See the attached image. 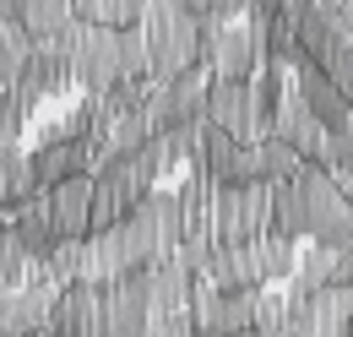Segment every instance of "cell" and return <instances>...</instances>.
Returning a JSON list of instances; mask_svg holds the SVG:
<instances>
[{
    "instance_id": "obj_1",
    "label": "cell",
    "mask_w": 353,
    "mask_h": 337,
    "mask_svg": "<svg viewBox=\"0 0 353 337\" xmlns=\"http://www.w3.org/2000/svg\"><path fill=\"white\" fill-rule=\"evenodd\" d=\"M294 272H299V251L283 234H266V240L239 245V251L218 245L212 261H207V283H218V289H256V294H266L272 283H288Z\"/></svg>"
},
{
    "instance_id": "obj_2",
    "label": "cell",
    "mask_w": 353,
    "mask_h": 337,
    "mask_svg": "<svg viewBox=\"0 0 353 337\" xmlns=\"http://www.w3.org/2000/svg\"><path fill=\"white\" fill-rule=\"evenodd\" d=\"M141 33L152 44V82H174L185 71H201V17L179 0H152Z\"/></svg>"
},
{
    "instance_id": "obj_3",
    "label": "cell",
    "mask_w": 353,
    "mask_h": 337,
    "mask_svg": "<svg viewBox=\"0 0 353 337\" xmlns=\"http://www.w3.org/2000/svg\"><path fill=\"white\" fill-rule=\"evenodd\" d=\"M120 240H125V256H131V272H147V267L169 261V256L185 245L179 191H152V196L120 223Z\"/></svg>"
},
{
    "instance_id": "obj_4",
    "label": "cell",
    "mask_w": 353,
    "mask_h": 337,
    "mask_svg": "<svg viewBox=\"0 0 353 337\" xmlns=\"http://www.w3.org/2000/svg\"><path fill=\"white\" fill-rule=\"evenodd\" d=\"M299 196H305V212H310V240L321 251H353V191L337 185V174L321 164H305L294 174Z\"/></svg>"
},
{
    "instance_id": "obj_5",
    "label": "cell",
    "mask_w": 353,
    "mask_h": 337,
    "mask_svg": "<svg viewBox=\"0 0 353 337\" xmlns=\"http://www.w3.org/2000/svg\"><path fill=\"white\" fill-rule=\"evenodd\" d=\"M152 196V168L141 158H114L92 174V234H109Z\"/></svg>"
},
{
    "instance_id": "obj_6",
    "label": "cell",
    "mask_w": 353,
    "mask_h": 337,
    "mask_svg": "<svg viewBox=\"0 0 353 337\" xmlns=\"http://www.w3.org/2000/svg\"><path fill=\"white\" fill-rule=\"evenodd\" d=\"M272 234V185H223L218 196V245L239 251V245H256Z\"/></svg>"
},
{
    "instance_id": "obj_7",
    "label": "cell",
    "mask_w": 353,
    "mask_h": 337,
    "mask_svg": "<svg viewBox=\"0 0 353 337\" xmlns=\"http://www.w3.org/2000/svg\"><path fill=\"white\" fill-rule=\"evenodd\" d=\"M218 174L212 168H190L185 174V185H179V212H185V251H196L201 261V272H207V261L218 251Z\"/></svg>"
},
{
    "instance_id": "obj_8",
    "label": "cell",
    "mask_w": 353,
    "mask_h": 337,
    "mask_svg": "<svg viewBox=\"0 0 353 337\" xmlns=\"http://www.w3.org/2000/svg\"><path fill=\"white\" fill-rule=\"evenodd\" d=\"M256 305H261L256 289H218V283H207L185 316H190L196 337H245V332H256Z\"/></svg>"
},
{
    "instance_id": "obj_9",
    "label": "cell",
    "mask_w": 353,
    "mask_h": 337,
    "mask_svg": "<svg viewBox=\"0 0 353 337\" xmlns=\"http://www.w3.org/2000/svg\"><path fill=\"white\" fill-rule=\"evenodd\" d=\"M147 327H152L147 272H125L120 283H103V299H98V332H92V337H147Z\"/></svg>"
},
{
    "instance_id": "obj_10",
    "label": "cell",
    "mask_w": 353,
    "mask_h": 337,
    "mask_svg": "<svg viewBox=\"0 0 353 337\" xmlns=\"http://www.w3.org/2000/svg\"><path fill=\"white\" fill-rule=\"evenodd\" d=\"M207 289V272H201V261L196 251H185L179 245L169 261H158V267H147V294H152V321H163V316H185L196 294Z\"/></svg>"
},
{
    "instance_id": "obj_11",
    "label": "cell",
    "mask_w": 353,
    "mask_h": 337,
    "mask_svg": "<svg viewBox=\"0 0 353 337\" xmlns=\"http://www.w3.org/2000/svg\"><path fill=\"white\" fill-rule=\"evenodd\" d=\"M353 332V283H332L315 299H294L283 337H348Z\"/></svg>"
},
{
    "instance_id": "obj_12",
    "label": "cell",
    "mask_w": 353,
    "mask_h": 337,
    "mask_svg": "<svg viewBox=\"0 0 353 337\" xmlns=\"http://www.w3.org/2000/svg\"><path fill=\"white\" fill-rule=\"evenodd\" d=\"M207 71H185L174 82H158L152 87V104H147V120L152 131H179V126H196L207 120Z\"/></svg>"
},
{
    "instance_id": "obj_13",
    "label": "cell",
    "mask_w": 353,
    "mask_h": 337,
    "mask_svg": "<svg viewBox=\"0 0 353 337\" xmlns=\"http://www.w3.org/2000/svg\"><path fill=\"white\" fill-rule=\"evenodd\" d=\"M294 93H299L310 109H315V120L332 131V136H348V131H353V104H348V93L332 82L315 60H299V66H294Z\"/></svg>"
},
{
    "instance_id": "obj_14",
    "label": "cell",
    "mask_w": 353,
    "mask_h": 337,
    "mask_svg": "<svg viewBox=\"0 0 353 337\" xmlns=\"http://www.w3.org/2000/svg\"><path fill=\"white\" fill-rule=\"evenodd\" d=\"M125 77V44H120V28H88L82 39V55H77V87L82 93H103Z\"/></svg>"
},
{
    "instance_id": "obj_15",
    "label": "cell",
    "mask_w": 353,
    "mask_h": 337,
    "mask_svg": "<svg viewBox=\"0 0 353 337\" xmlns=\"http://www.w3.org/2000/svg\"><path fill=\"white\" fill-rule=\"evenodd\" d=\"M207 120H218L223 131H234L239 142H261V126H256V87L212 77V87H207Z\"/></svg>"
},
{
    "instance_id": "obj_16",
    "label": "cell",
    "mask_w": 353,
    "mask_h": 337,
    "mask_svg": "<svg viewBox=\"0 0 353 337\" xmlns=\"http://www.w3.org/2000/svg\"><path fill=\"white\" fill-rule=\"evenodd\" d=\"M261 66H266V55H261L256 28L250 22H228L218 49H212V77H223V82H256Z\"/></svg>"
},
{
    "instance_id": "obj_17",
    "label": "cell",
    "mask_w": 353,
    "mask_h": 337,
    "mask_svg": "<svg viewBox=\"0 0 353 337\" xmlns=\"http://www.w3.org/2000/svg\"><path fill=\"white\" fill-rule=\"evenodd\" d=\"M33 174H39V191H60L65 180L92 174V147L82 136H65V142H39L33 147Z\"/></svg>"
},
{
    "instance_id": "obj_18",
    "label": "cell",
    "mask_w": 353,
    "mask_h": 337,
    "mask_svg": "<svg viewBox=\"0 0 353 337\" xmlns=\"http://www.w3.org/2000/svg\"><path fill=\"white\" fill-rule=\"evenodd\" d=\"M294 28H299V44H305V55L315 60V66H326L337 49H348V44H353L348 22H343V11H337V0H321L315 11L294 17Z\"/></svg>"
},
{
    "instance_id": "obj_19",
    "label": "cell",
    "mask_w": 353,
    "mask_h": 337,
    "mask_svg": "<svg viewBox=\"0 0 353 337\" xmlns=\"http://www.w3.org/2000/svg\"><path fill=\"white\" fill-rule=\"evenodd\" d=\"M11 229H17V240H22V251H28V261H33V267H39V261H49V256H54V245H65V240L54 234V196H49V191L28 196V202L17 207V218H11Z\"/></svg>"
},
{
    "instance_id": "obj_20",
    "label": "cell",
    "mask_w": 353,
    "mask_h": 337,
    "mask_svg": "<svg viewBox=\"0 0 353 337\" xmlns=\"http://www.w3.org/2000/svg\"><path fill=\"white\" fill-rule=\"evenodd\" d=\"M98 283H71L54 299V316H49V337H92L98 332Z\"/></svg>"
},
{
    "instance_id": "obj_21",
    "label": "cell",
    "mask_w": 353,
    "mask_h": 337,
    "mask_svg": "<svg viewBox=\"0 0 353 337\" xmlns=\"http://www.w3.org/2000/svg\"><path fill=\"white\" fill-rule=\"evenodd\" d=\"M49 196H54V234H60V240H88L92 234V174L65 180V185L49 191Z\"/></svg>"
},
{
    "instance_id": "obj_22",
    "label": "cell",
    "mask_w": 353,
    "mask_h": 337,
    "mask_svg": "<svg viewBox=\"0 0 353 337\" xmlns=\"http://www.w3.org/2000/svg\"><path fill=\"white\" fill-rule=\"evenodd\" d=\"M131 272V256H125V240H120V229H109V234H88V256H82V283H120Z\"/></svg>"
},
{
    "instance_id": "obj_23",
    "label": "cell",
    "mask_w": 353,
    "mask_h": 337,
    "mask_svg": "<svg viewBox=\"0 0 353 337\" xmlns=\"http://www.w3.org/2000/svg\"><path fill=\"white\" fill-rule=\"evenodd\" d=\"M11 299H17V337L49 332V316H54L60 283H49V278H28V289H17Z\"/></svg>"
},
{
    "instance_id": "obj_24",
    "label": "cell",
    "mask_w": 353,
    "mask_h": 337,
    "mask_svg": "<svg viewBox=\"0 0 353 337\" xmlns=\"http://www.w3.org/2000/svg\"><path fill=\"white\" fill-rule=\"evenodd\" d=\"M28 196H39V174H33V153L11 147V153H0V207H22Z\"/></svg>"
},
{
    "instance_id": "obj_25",
    "label": "cell",
    "mask_w": 353,
    "mask_h": 337,
    "mask_svg": "<svg viewBox=\"0 0 353 337\" xmlns=\"http://www.w3.org/2000/svg\"><path fill=\"white\" fill-rule=\"evenodd\" d=\"M272 234H283V240H305L310 234V212H305V196H299L294 180L272 185Z\"/></svg>"
},
{
    "instance_id": "obj_26",
    "label": "cell",
    "mask_w": 353,
    "mask_h": 337,
    "mask_svg": "<svg viewBox=\"0 0 353 337\" xmlns=\"http://www.w3.org/2000/svg\"><path fill=\"white\" fill-rule=\"evenodd\" d=\"M152 0H77V17L92 28H141Z\"/></svg>"
},
{
    "instance_id": "obj_27",
    "label": "cell",
    "mask_w": 353,
    "mask_h": 337,
    "mask_svg": "<svg viewBox=\"0 0 353 337\" xmlns=\"http://www.w3.org/2000/svg\"><path fill=\"white\" fill-rule=\"evenodd\" d=\"M337 283V251H315L299 256V272L288 278V299H315L321 289H332Z\"/></svg>"
},
{
    "instance_id": "obj_28",
    "label": "cell",
    "mask_w": 353,
    "mask_h": 337,
    "mask_svg": "<svg viewBox=\"0 0 353 337\" xmlns=\"http://www.w3.org/2000/svg\"><path fill=\"white\" fill-rule=\"evenodd\" d=\"M250 87H256V126H261V136H272V131H277V115H283V104H288L283 66H261Z\"/></svg>"
},
{
    "instance_id": "obj_29",
    "label": "cell",
    "mask_w": 353,
    "mask_h": 337,
    "mask_svg": "<svg viewBox=\"0 0 353 337\" xmlns=\"http://www.w3.org/2000/svg\"><path fill=\"white\" fill-rule=\"evenodd\" d=\"M33 33L17 22V28H0V93H11V87L22 82V71H28V60H33Z\"/></svg>"
},
{
    "instance_id": "obj_30",
    "label": "cell",
    "mask_w": 353,
    "mask_h": 337,
    "mask_svg": "<svg viewBox=\"0 0 353 337\" xmlns=\"http://www.w3.org/2000/svg\"><path fill=\"white\" fill-rule=\"evenodd\" d=\"M28 278H33V261H28V251H22L17 229H6V223H0V294L28 289Z\"/></svg>"
},
{
    "instance_id": "obj_31",
    "label": "cell",
    "mask_w": 353,
    "mask_h": 337,
    "mask_svg": "<svg viewBox=\"0 0 353 337\" xmlns=\"http://www.w3.org/2000/svg\"><path fill=\"white\" fill-rule=\"evenodd\" d=\"M65 22H77V0H28V11H22V28H28L33 39L60 33Z\"/></svg>"
},
{
    "instance_id": "obj_32",
    "label": "cell",
    "mask_w": 353,
    "mask_h": 337,
    "mask_svg": "<svg viewBox=\"0 0 353 337\" xmlns=\"http://www.w3.org/2000/svg\"><path fill=\"white\" fill-rule=\"evenodd\" d=\"M299 168H305V153H299V147H288L283 136H261V180L266 185L294 180Z\"/></svg>"
},
{
    "instance_id": "obj_33",
    "label": "cell",
    "mask_w": 353,
    "mask_h": 337,
    "mask_svg": "<svg viewBox=\"0 0 353 337\" xmlns=\"http://www.w3.org/2000/svg\"><path fill=\"white\" fill-rule=\"evenodd\" d=\"M136 158L152 168V180H158V174H169V168L185 164V147H179V136H174V131H158V136H152V142H147V147H141Z\"/></svg>"
},
{
    "instance_id": "obj_34",
    "label": "cell",
    "mask_w": 353,
    "mask_h": 337,
    "mask_svg": "<svg viewBox=\"0 0 353 337\" xmlns=\"http://www.w3.org/2000/svg\"><path fill=\"white\" fill-rule=\"evenodd\" d=\"M288 316H294V299L266 289L261 305H256V337H283L288 332Z\"/></svg>"
},
{
    "instance_id": "obj_35",
    "label": "cell",
    "mask_w": 353,
    "mask_h": 337,
    "mask_svg": "<svg viewBox=\"0 0 353 337\" xmlns=\"http://www.w3.org/2000/svg\"><path fill=\"white\" fill-rule=\"evenodd\" d=\"M256 180H261V142H245L218 174V185H256Z\"/></svg>"
},
{
    "instance_id": "obj_36",
    "label": "cell",
    "mask_w": 353,
    "mask_h": 337,
    "mask_svg": "<svg viewBox=\"0 0 353 337\" xmlns=\"http://www.w3.org/2000/svg\"><path fill=\"white\" fill-rule=\"evenodd\" d=\"M326 168L337 174V185H348V191H353V131H348V136H332V158H326Z\"/></svg>"
},
{
    "instance_id": "obj_37",
    "label": "cell",
    "mask_w": 353,
    "mask_h": 337,
    "mask_svg": "<svg viewBox=\"0 0 353 337\" xmlns=\"http://www.w3.org/2000/svg\"><path fill=\"white\" fill-rule=\"evenodd\" d=\"M22 126H28V120H22V115L11 109V98L0 93V153H11V147H17V136H22Z\"/></svg>"
},
{
    "instance_id": "obj_38",
    "label": "cell",
    "mask_w": 353,
    "mask_h": 337,
    "mask_svg": "<svg viewBox=\"0 0 353 337\" xmlns=\"http://www.w3.org/2000/svg\"><path fill=\"white\" fill-rule=\"evenodd\" d=\"M179 6H185V11H196V17H201V11H218L223 0H179Z\"/></svg>"
},
{
    "instance_id": "obj_39",
    "label": "cell",
    "mask_w": 353,
    "mask_h": 337,
    "mask_svg": "<svg viewBox=\"0 0 353 337\" xmlns=\"http://www.w3.org/2000/svg\"><path fill=\"white\" fill-rule=\"evenodd\" d=\"M245 337H256V332H245Z\"/></svg>"
}]
</instances>
